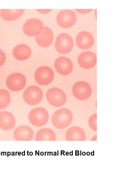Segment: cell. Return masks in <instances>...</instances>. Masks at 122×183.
I'll return each mask as SVG.
<instances>
[{
  "label": "cell",
  "instance_id": "cell-1",
  "mask_svg": "<svg viewBox=\"0 0 122 183\" xmlns=\"http://www.w3.org/2000/svg\"><path fill=\"white\" fill-rule=\"evenodd\" d=\"M71 111L66 108H62L56 111L53 114L52 121L54 126L59 129H63L68 126L73 119Z\"/></svg>",
  "mask_w": 122,
  "mask_h": 183
},
{
  "label": "cell",
  "instance_id": "cell-2",
  "mask_svg": "<svg viewBox=\"0 0 122 183\" xmlns=\"http://www.w3.org/2000/svg\"><path fill=\"white\" fill-rule=\"evenodd\" d=\"M49 114L44 108L38 107L32 109L28 115V119L33 125L37 127L45 125L48 121Z\"/></svg>",
  "mask_w": 122,
  "mask_h": 183
},
{
  "label": "cell",
  "instance_id": "cell-3",
  "mask_svg": "<svg viewBox=\"0 0 122 183\" xmlns=\"http://www.w3.org/2000/svg\"><path fill=\"white\" fill-rule=\"evenodd\" d=\"M73 46V41L71 37L66 33H62L56 37L55 47L58 52L62 54L69 53Z\"/></svg>",
  "mask_w": 122,
  "mask_h": 183
},
{
  "label": "cell",
  "instance_id": "cell-4",
  "mask_svg": "<svg viewBox=\"0 0 122 183\" xmlns=\"http://www.w3.org/2000/svg\"><path fill=\"white\" fill-rule=\"evenodd\" d=\"M47 99L51 105L56 107L61 106L66 103L67 96L64 92L57 87L51 88L48 90L46 94Z\"/></svg>",
  "mask_w": 122,
  "mask_h": 183
},
{
  "label": "cell",
  "instance_id": "cell-5",
  "mask_svg": "<svg viewBox=\"0 0 122 183\" xmlns=\"http://www.w3.org/2000/svg\"><path fill=\"white\" fill-rule=\"evenodd\" d=\"M23 96L24 101L27 104L34 105L37 104L41 101L43 93L39 87L32 85L28 87L25 90Z\"/></svg>",
  "mask_w": 122,
  "mask_h": 183
},
{
  "label": "cell",
  "instance_id": "cell-6",
  "mask_svg": "<svg viewBox=\"0 0 122 183\" xmlns=\"http://www.w3.org/2000/svg\"><path fill=\"white\" fill-rule=\"evenodd\" d=\"M42 22L37 18H31L24 24L23 30L24 33L29 37H36L42 32L43 28Z\"/></svg>",
  "mask_w": 122,
  "mask_h": 183
},
{
  "label": "cell",
  "instance_id": "cell-7",
  "mask_svg": "<svg viewBox=\"0 0 122 183\" xmlns=\"http://www.w3.org/2000/svg\"><path fill=\"white\" fill-rule=\"evenodd\" d=\"M36 82L39 84L46 85L50 84L54 77V72L50 67L46 66L38 68L36 71L34 75Z\"/></svg>",
  "mask_w": 122,
  "mask_h": 183
},
{
  "label": "cell",
  "instance_id": "cell-8",
  "mask_svg": "<svg viewBox=\"0 0 122 183\" xmlns=\"http://www.w3.org/2000/svg\"><path fill=\"white\" fill-rule=\"evenodd\" d=\"M26 80L25 76L19 73L9 75L6 81V84L10 90L18 92L26 86Z\"/></svg>",
  "mask_w": 122,
  "mask_h": 183
},
{
  "label": "cell",
  "instance_id": "cell-9",
  "mask_svg": "<svg viewBox=\"0 0 122 183\" xmlns=\"http://www.w3.org/2000/svg\"><path fill=\"white\" fill-rule=\"evenodd\" d=\"M56 21L58 24L64 28H68L73 26L75 23L77 17L74 12L69 9L61 10L57 14Z\"/></svg>",
  "mask_w": 122,
  "mask_h": 183
},
{
  "label": "cell",
  "instance_id": "cell-10",
  "mask_svg": "<svg viewBox=\"0 0 122 183\" xmlns=\"http://www.w3.org/2000/svg\"><path fill=\"white\" fill-rule=\"evenodd\" d=\"M72 92L74 97L80 100L88 99L92 93V89L89 84L84 81H80L75 83L72 88Z\"/></svg>",
  "mask_w": 122,
  "mask_h": 183
},
{
  "label": "cell",
  "instance_id": "cell-11",
  "mask_svg": "<svg viewBox=\"0 0 122 183\" xmlns=\"http://www.w3.org/2000/svg\"><path fill=\"white\" fill-rule=\"evenodd\" d=\"M54 67L56 71L62 75H66L72 71L73 65L71 60L69 58L61 56L55 60Z\"/></svg>",
  "mask_w": 122,
  "mask_h": 183
},
{
  "label": "cell",
  "instance_id": "cell-12",
  "mask_svg": "<svg viewBox=\"0 0 122 183\" xmlns=\"http://www.w3.org/2000/svg\"><path fill=\"white\" fill-rule=\"evenodd\" d=\"M94 38L90 33L83 31L79 33L76 38V42L77 46L82 50L90 49L93 45Z\"/></svg>",
  "mask_w": 122,
  "mask_h": 183
},
{
  "label": "cell",
  "instance_id": "cell-13",
  "mask_svg": "<svg viewBox=\"0 0 122 183\" xmlns=\"http://www.w3.org/2000/svg\"><path fill=\"white\" fill-rule=\"evenodd\" d=\"M78 61L80 66L83 68L89 69L94 67L97 62L95 54L90 51H86L81 53L79 55Z\"/></svg>",
  "mask_w": 122,
  "mask_h": 183
},
{
  "label": "cell",
  "instance_id": "cell-14",
  "mask_svg": "<svg viewBox=\"0 0 122 183\" xmlns=\"http://www.w3.org/2000/svg\"><path fill=\"white\" fill-rule=\"evenodd\" d=\"M13 135L14 139L17 141H29L33 138L34 132L30 127L22 125L15 129Z\"/></svg>",
  "mask_w": 122,
  "mask_h": 183
},
{
  "label": "cell",
  "instance_id": "cell-15",
  "mask_svg": "<svg viewBox=\"0 0 122 183\" xmlns=\"http://www.w3.org/2000/svg\"><path fill=\"white\" fill-rule=\"evenodd\" d=\"M53 34L52 30L49 27L44 26L41 32L35 37L37 43L40 46L47 47L52 43Z\"/></svg>",
  "mask_w": 122,
  "mask_h": 183
},
{
  "label": "cell",
  "instance_id": "cell-16",
  "mask_svg": "<svg viewBox=\"0 0 122 183\" xmlns=\"http://www.w3.org/2000/svg\"><path fill=\"white\" fill-rule=\"evenodd\" d=\"M16 124L15 118L13 114L7 111L0 112V128L5 130L13 128Z\"/></svg>",
  "mask_w": 122,
  "mask_h": 183
},
{
  "label": "cell",
  "instance_id": "cell-17",
  "mask_svg": "<svg viewBox=\"0 0 122 183\" xmlns=\"http://www.w3.org/2000/svg\"><path fill=\"white\" fill-rule=\"evenodd\" d=\"M31 50L27 45L20 44L16 46L12 50V54L17 59L20 60L27 59L31 54Z\"/></svg>",
  "mask_w": 122,
  "mask_h": 183
},
{
  "label": "cell",
  "instance_id": "cell-18",
  "mask_svg": "<svg viewBox=\"0 0 122 183\" xmlns=\"http://www.w3.org/2000/svg\"><path fill=\"white\" fill-rule=\"evenodd\" d=\"M24 11V9H2L0 10V16L4 20L12 21L20 17Z\"/></svg>",
  "mask_w": 122,
  "mask_h": 183
},
{
  "label": "cell",
  "instance_id": "cell-19",
  "mask_svg": "<svg viewBox=\"0 0 122 183\" xmlns=\"http://www.w3.org/2000/svg\"><path fill=\"white\" fill-rule=\"evenodd\" d=\"M65 136L67 141L83 140L85 135L84 130L77 126H73L68 129L67 131Z\"/></svg>",
  "mask_w": 122,
  "mask_h": 183
},
{
  "label": "cell",
  "instance_id": "cell-20",
  "mask_svg": "<svg viewBox=\"0 0 122 183\" xmlns=\"http://www.w3.org/2000/svg\"><path fill=\"white\" fill-rule=\"evenodd\" d=\"M36 141H55L56 135L52 129L48 128H43L39 130L35 136Z\"/></svg>",
  "mask_w": 122,
  "mask_h": 183
},
{
  "label": "cell",
  "instance_id": "cell-21",
  "mask_svg": "<svg viewBox=\"0 0 122 183\" xmlns=\"http://www.w3.org/2000/svg\"><path fill=\"white\" fill-rule=\"evenodd\" d=\"M11 99L10 94L8 90L0 89V109L6 108L9 104Z\"/></svg>",
  "mask_w": 122,
  "mask_h": 183
},
{
  "label": "cell",
  "instance_id": "cell-22",
  "mask_svg": "<svg viewBox=\"0 0 122 183\" xmlns=\"http://www.w3.org/2000/svg\"><path fill=\"white\" fill-rule=\"evenodd\" d=\"M97 117L96 113L92 115L88 119V124L89 126L93 130H97Z\"/></svg>",
  "mask_w": 122,
  "mask_h": 183
},
{
  "label": "cell",
  "instance_id": "cell-23",
  "mask_svg": "<svg viewBox=\"0 0 122 183\" xmlns=\"http://www.w3.org/2000/svg\"><path fill=\"white\" fill-rule=\"evenodd\" d=\"M6 59V56L5 53L0 49V66L4 63Z\"/></svg>",
  "mask_w": 122,
  "mask_h": 183
},
{
  "label": "cell",
  "instance_id": "cell-24",
  "mask_svg": "<svg viewBox=\"0 0 122 183\" xmlns=\"http://www.w3.org/2000/svg\"><path fill=\"white\" fill-rule=\"evenodd\" d=\"M75 10L79 13L86 14L90 12L93 9H75Z\"/></svg>",
  "mask_w": 122,
  "mask_h": 183
},
{
  "label": "cell",
  "instance_id": "cell-25",
  "mask_svg": "<svg viewBox=\"0 0 122 183\" xmlns=\"http://www.w3.org/2000/svg\"><path fill=\"white\" fill-rule=\"evenodd\" d=\"M37 10L40 12L43 13H48L51 10L50 9H37Z\"/></svg>",
  "mask_w": 122,
  "mask_h": 183
},
{
  "label": "cell",
  "instance_id": "cell-26",
  "mask_svg": "<svg viewBox=\"0 0 122 183\" xmlns=\"http://www.w3.org/2000/svg\"><path fill=\"white\" fill-rule=\"evenodd\" d=\"M86 154L87 156H89L90 155V153L89 152H87Z\"/></svg>",
  "mask_w": 122,
  "mask_h": 183
},
{
  "label": "cell",
  "instance_id": "cell-27",
  "mask_svg": "<svg viewBox=\"0 0 122 183\" xmlns=\"http://www.w3.org/2000/svg\"><path fill=\"white\" fill-rule=\"evenodd\" d=\"M82 155H83L84 156L86 155V153L85 152H83L82 153Z\"/></svg>",
  "mask_w": 122,
  "mask_h": 183
},
{
  "label": "cell",
  "instance_id": "cell-28",
  "mask_svg": "<svg viewBox=\"0 0 122 183\" xmlns=\"http://www.w3.org/2000/svg\"><path fill=\"white\" fill-rule=\"evenodd\" d=\"M91 155H92V156H93V155H94V152H91Z\"/></svg>",
  "mask_w": 122,
  "mask_h": 183
}]
</instances>
